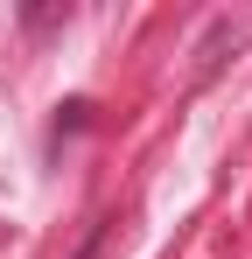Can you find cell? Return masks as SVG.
Returning <instances> with one entry per match:
<instances>
[{"label": "cell", "instance_id": "obj_1", "mask_svg": "<svg viewBox=\"0 0 252 259\" xmlns=\"http://www.w3.org/2000/svg\"><path fill=\"white\" fill-rule=\"evenodd\" d=\"M77 259H91V252H77Z\"/></svg>", "mask_w": 252, "mask_h": 259}]
</instances>
